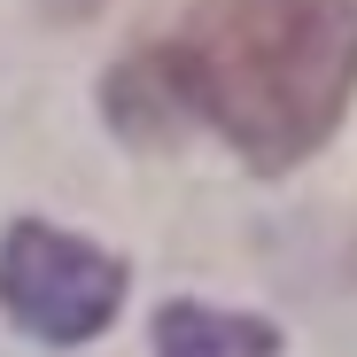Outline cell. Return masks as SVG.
Returning a JSON list of instances; mask_svg holds the SVG:
<instances>
[{
    "mask_svg": "<svg viewBox=\"0 0 357 357\" xmlns=\"http://www.w3.org/2000/svg\"><path fill=\"white\" fill-rule=\"evenodd\" d=\"M357 93V0H202L109 70V116L155 140L210 125L257 171L303 163Z\"/></svg>",
    "mask_w": 357,
    "mask_h": 357,
    "instance_id": "1",
    "label": "cell"
},
{
    "mask_svg": "<svg viewBox=\"0 0 357 357\" xmlns=\"http://www.w3.org/2000/svg\"><path fill=\"white\" fill-rule=\"evenodd\" d=\"M155 349L163 357H280V334L241 311H210V303H163L155 311Z\"/></svg>",
    "mask_w": 357,
    "mask_h": 357,
    "instance_id": "3",
    "label": "cell"
},
{
    "mask_svg": "<svg viewBox=\"0 0 357 357\" xmlns=\"http://www.w3.org/2000/svg\"><path fill=\"white\" fill-rule=\"evenodd\" d=\"M0 303L31 342H86L125 303V264L54 225H8L0 241Z\"/></svg>",
    "mask_w": 357,
    "mask_h": 357,
    "instance_id": "2",
    "label": "cell"
}]
</instances>
